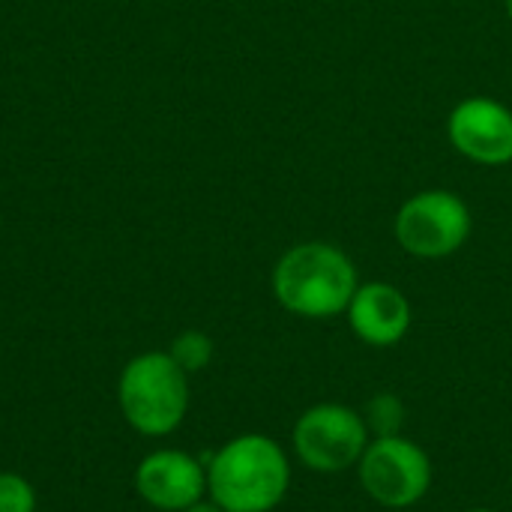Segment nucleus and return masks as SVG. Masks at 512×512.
Masks as SVG:
<instances>
[{
    "instance_id": "f257e3e1",
    "label": "nucleus",
    "mask_w": 512,
    "mask_h": 512,
    "mask_svg": "<svg viewBox=\"0 0 512 512\" xmlns=\"http://www.w3.org/2000/svg\"><path fill=\"white\" fill-rule=\"evenodd\" d=\"M204 465L207 495L225 512H273L294 480L288 450L261 432L225 441Z\"/></svg>"
},
{
    "instance_id": "f03ea898",
    "label": "nucleus",
    "mask_w": 512,
    "mask_h": 512,
    "mask_svg": "<svg viewBox=\"0 0 512 512\" xmlns=\"http://www.w3.org/2000/svg\"><path fill=\"white\" fill-rule=\"evenodd\" d=\"M270 285L285 312L306 321H330L348 312L360 276L345 249L324 240H306L276 261Z\"/></svg>"
},
{
    "instance_id": "7ed1b4c3",
    "label": "nucleus",
    "mask_w": 512,
    "mask_h": 512,
    "mask_svg": "<svg viewBox=\"0 0 512 512\" xmlns=\"http://www.w3.org/2000/svg\"><path fill=\"white\" fill-rule=\"evenodd\" d=\"M189 402V375L168 351H144L120 372L117 408L129 429L144 438L174 435L189 414Z\"/></svg>"
},
{
    "instance_id": "20e7f679",
    "label": "nucleus",
    "mask_w": 512,
    "mask_h": 512,
    "mask_svg": "<svg viewBox=\"0 0 512 512\" xmlns=\"http://www.w3.org/2000/svg\"><path fill=\"white\" fill-rule=\"evenodd\" d=\"M372 435L363 414L342 402H318L306 408L291 429L294 459L321 477L354 471Z\"/></svg>"
},
{
    "instance_id": "39448f33",
    "label": "nucleus",
    "mask_w": 512,
    "mask_h": 512,
    "mask_svg": "<svg viewBox=\"0 0 512 512\" xmlns=\"http://www.w3.org/2000/svg\"><path fill=\"white\" fill-rule=\"evenodd\" d=\"M354 471L366 498L384 510H408L420 504L435 480L429 453L405 435L372 438Z\"/></svg>"
},
{
    "instance_id": "423d86ee",
    "label": "nucleus",
    "mask_w": 512,
    "mask_h": 512,
    "mask_svg": "<svg viewBox=\"0 0 512 512\" xmlns=\"http://www.w3.org/2000/svg\"><path fill=\"white\" fill-rule=\"evenodd\" d=\"M471 228L474 219L468 204L450 189H426L411 195L393 219L396 243L411 258L423 261L456 255L468 243Z\"/></svg>"
},
{
    "instance_id": "0eeeda50",
    "label": "nucleus",
    "mask_w": 512,
    "mask_h": 512,
    "mask_svg": "<svg viewBox=\"0 0 512 512\" xmlns=\"http://www.w3.org/2000/svg\"><path fill=\"white\" fill-rule=\"evenodd\" d=\"M450 144L459 156L498 168L512 162V111L489 96L462 99L447 120Z\"/></svg>"
},
{
    "instance_id": "6e6552de",
    "label": "nucleus",
    "mask_w": 512,
    "mask_h": 512,
    "mask_svg": "<svg viewBox=\"0 0 512 512\" xmlns=\"http://www.w3.org/2000/svg\"><path fill=\"white\" fill-rule=\"evenodd\" d=\"M135 492L159 512H183L207 498V465L183 450H153L135 468Z\"/></svg>"
},
{
    "instance_id": "1a4fd4ad",
    "label": "nucleus",
    "mask_w": 512,
    "mask_h": 512,
    "mask_svg": "<svg viewBox=\"0 0 512 512\" xmlns=\"http://www.w3.org/2000/svg\"><path fill=\"white\" fill-rule=\"evenodd\" d=\"M348 327L369 348H393L399 345L411 324L414 309L402 288L390 282H360L348 303Z\"/></svg>"
},
{
    "instance_id": "9d476101",
    "label": "nucleus",
    "mask_w": 512,
    "mask_h": 512,
    "mask_svg": "<svg viewBox=\"0 0 512 512\" xmlns=\"http://www.w3.org/2000/svg\"><path fill=\"white\" fill-rule=\"evenodd\" d=\"M363 420L369 426L372 438H387V435H402L405 426V402L396 393H375L366 405H363Z\"/></svg>"
},
{
    "instance_id": "9b49d317",
    "label": "nucleus",
    "mask_w": 512,
    "mask_h": 512,
    "mask_svg": "<svg viewBox=\"0 0 512 512\" xmlns=\"http://www.w3.org/2000/svg\"><path fill=\"white\" fill-rule=\"evenodd\" d=\"M168 354L186 375H195V372H204L210 366L213 339L207 333H201V330H183L180 336H174Z\"/></svg>"
},
{
    "instance_id": "f8f14e48",
    "label": "nucleus",
    "mask_w": 512,
    "mask_h": 512,
    "mask_svg": "<svg viewBox=\"0 0 512 512\" xmlns=\"http://www.w3.org/2000/svg\"><path fill=\"white\" fill-rule=\"evenodd\" d=\"M0 512H36V489L15 471H0Z\"/></svg>"
},
{
    "instance_id": "ddd939ff",
    "label": "nucleus",
    "mask_w": 512,
    "mask_h": 512,
    "mask_svg": "<svg viewBox=\"0 0 512 512\" xmlns=\"http://www.w3.org/2000/svg\"><path fill=\"white\" fill-rule=\"evenodd\" d=\"M183 512H225V510H222V507H219V504H216V501H213L210 495H207V498L195 501L192 507H186V510H183Z\"/></svg>"
},
{
    "instance_id": "4468645a",
    "label": "nucleus",
    "mask_w": 512,
    "mask_h": 512,
    "mask_svg": "<svg viewBox=\"0 0 512 512\" xmlns=\"http://www.w3.org/2000/svg\"><path fill=\"white\" fill-rule=\"evenodd\" d=\"M465 512H498V510H489V507H474V510H465Z\"/></svg>"
},
{
    "instance_id": "2eb2a0df",
    "label": "nucleus",
    "mask_w": 512,
    "mask_h": 512,
    "mask_svg": "<svg viewBox=\"0 0 512 512\" xmlns=\"http://www.w3.org/2000/svg\"><path fill=\"white\" fill-rule=\"evenodd\" d=\"M507 3V15H510V21H512V0H504Z\"/></svg>"
}]
</instances>
